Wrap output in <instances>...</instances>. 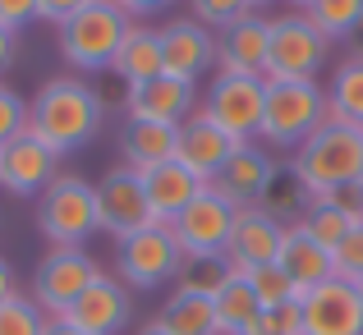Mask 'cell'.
<instances>
[{
  "instance_id": "ba28073f",
  "label": "cell",
  "mask_w": 363,
  "mask_h": 335,
  "mask_svg": "<svg viewBox=\"0 0 363 335\" xmlns=\"http://www.w3.org/2000/svg\"><path fill=\"white\" fill-rule=\"evenodd\" d=\"M116 271L129 290H157V285L175 280L184 271V253H179L170 225H147L116 244Z\"/></svg>"
},
{
  "instance_id": "74e56055",
  "label": "cell",
  "mask_w": 363,
  "mask_h": 335,
  "mask_svg": "<svg viewBox=\"0 0 363 335\" xmlns=\"http://www.w3.org/2000/svg\"><path fill=\"white\" fill-rule=\"evenodd\" d=\"M92 0H37V18H46V23H55V28H65L79 9H88Z\"/></svg>"
},
{
  "instance_id": "4316f807",
  "label": "cell",
  "mask_w": 363,
  "mask_h": 335,
  "mask_svg": "<svg viewBox=\"0 0 363 335\" xmlns=\"http://www.w3.org/2000/svg\"><path fill=\"white\" fill-rule=\"evenodd\" d=\"M327 120L363 129V51L345 55V60L336 64V79H331V88H327Z\"/></svg>"
},
{
  "instance_id": "d4e9b609",
  "label": "cell",
  "mask_w": 363,
  "mask_h": 335,
  "mask_svg": "<svg viewBox=\"0 0 363 335\" xmlns=\"http://www.w3.org/2000/svg\"><path fill=\"white\" fill-rule=\"evenodd\" d=\"M212 308H216V335H244L262 317V303H257L253 285H248V271H230L225 266V280L216 285Z\"/></svg>"
},
{
  "instance_id": "1f68e13d",
  "label": "cell",
  "mask_w": 363,
  "mask_h": 335,
  "mask_svg": "<svg viewBox=\"0 0 363 335\" xmlns=\"http://www.w3.org/2000/svg\"><path fill=\"white\" fill-rule=\"evenodd\" d=\"M42 327H46V312L28 294L14 290L0 303V335H42Z\"/></svg>"
},
{
  "instance_id": "e0dca14e",
  "label": "cell",
  "mask_w": 363,
  "mask_h": 335,
  "mask_svg": "<svg viewBox=\"0 0 363 335\" xmlns=\"http://www.w3.org/2000/svg\"><path fill=\"white\" fill-rule=\"evenodd\" d=\"M129 312H133L129 285L101 271L97 280L79 294V303L65 312V322H69V327H79L83 335H120L124 322H129Z\"/></svg>"
},
{
  "instance_id": "ffe728a7",
  "label": "cell",
  "mask_w": 363,
  "mask_h": 335,
  "mask_svg": "<svg viewBox=\"0 0 363 335\" xmlns=\"http://www.w3.org/2000/svg\"><path fill=\"white\" fill-rule=\"evenodd\" d=\"M198 106V83L170 79V74H157L152 83H138L124 97V110L129 120H152V124H184Z\"/></svg>"
},
{
  "instance_id": "8d00e7d4",
  "label": "cell",
  "mask_w": 363,
  "mask_h": 335,
  "mask_svg": "<svg viewBox=\"0 0 363 335\" xmlns=\"http://www.w3.org/2000/svg\"><path fill=\"white\" fill-rule=\"evenodd\" d=\"M184 280H179V290H194V294H216V285L225 280V262L216 257V262H184Z\"/></svg>"
},
{
  "instance_id": "7c38bea8",
  "label": "cell",
  "mask_w": 363,
  "mask_h": 335,
  "mask_svg": "<svg viewBox=\"0 0 363 335\" xmlns=\"http://www.w3.org/2000/svg\"><path fill=\"white\" fill-rule=\"evenodd\" d=\"M299 308H303V335H363L359 290L340 276L313 285L299 299Z\"/></svg>"
},
{
  "instance_id": "5bb4252c",
  "label": "cell",
  "mask_w": 363,
  "mask_h": 335,
  "mask_svg": "<svg viewBox=\"0 0 363 335\" xmlns=\"http://www.w3.org/2000/svg\"><path fill=\"white\" fill-rule=\"evenodd\" d=\"M276 170H281V161L267 157L262 142H240V147H235V157L225 161V170L207 188H212L216 198H225V203L240 212V207H257V203H262V193L272 188Z\"/></svg>"
},
{
  "instance_id": "7402d4cb",
  "label": "cell",
  "mask_w": 363,
  "mask_h": 335,
  "mask_svg": "<svg viewBox=\"0 0 363 335\" xmlns=\"http://www.w3.org/2000/svg\"><path fill=\"white\" fill-rule=\"evenodd\" d=\"M276 266H285V276L299 285V294H308L313 285H322V280H331V276H336V271H331V248H322L299 221L285 225L281 253H276Z\"/></svg>"
},
{
  "instance_id": "7dc6e473",
  "label": "cell",
  "mask_w": 363,
  "mask_h": 335,
  "mask_svg": "<svg viewBox=\"0 0 363 335\" xmlns=\"http://www.w3.org/2000/svg\"><path fill=\"white\" fill-rule=\"evenodd\" d=\"M354 37H359V42H363V23H359V28H354ZM359 51H363V46H359Z\"/></svg>"
},
{
  "instance_id": "44dd1931",
  "label": "cell",
  "mask_w": 363,
  "mask_h": 335,
  "mask_svg": "<svg viewBox=\"0 0 363 335\" xmlns=\"http://www.w3.org/2000/svg\"><path fill=\"white\" fill-rule=\"evenodd\" d=\"M138 179H143V193H147V207H152V221L157 225H170L207 188L203 179L189 175L179 161H161V166H152V170H138Z\"/></svg>"
},
{
  "instance_id": "4fadbf2b",
  "label": "cell",
  "mask_w": 363,
  "mask_h": 335,
  "mask_svg": "<svg viewBox=\"0 0 363 335\" xmlns=\"http://www.w3.org/2000/svg\"><path fill=\"white\" fill-rule=\"evenodd\" d=\"M216 64V33L198 18H170L161 28V74L198 83Z\"/></svg>"
},
{
  "instance_id": "603a6c76",
  "label": "cell",
  "mask_w": 363,
  "mask_h": 335,
  "mask_svg": "<svg viewBox=\"0 0 363 335\" xmlns=\"http://www.w3.org/2000/svg\"><path fill=\"white\" fill-rule=\"evenodd\" d=\"M111 74H116L120 83H129V88L157 79V74H161V28L129 23V33H124L116 60H111Z\"/></svg>"
},
{
  "instance_id": "f1b7e54d",
  "label": "cell",
  "mask_w": 363,
  "mask_h": 335,
  "mask_svg": "<svg viewBox=\"0 0 363 335\" xmlns=\"http://www.w3.org/2000/svg\"><path fill=\"white\" fill-rule=\"evenodd\" d=\"M257 207H262L267 216H276L281 225H294L303 212H308V188L294 179L290 166H281V170H276V179H272V188L262 193V203H257Z\"/></svg>"
},
{
  "instance_id": "277c9868",
  "label": "cell",
  "mask_w": 363,
  "mask_h": 335,
  "mask_svg": "<svg viewBox=\"0 0 363 335\" xmlns=\"http://www.w3.org/2000/svg\"><path fill=\"white\" fill-rule=\"evenodd\" d=\"M37 234L51 248H83L88 234H97V184L60 170L37 207Z\"/></svg>"
},
{
  "instance_id": "836d02e7",
  "label": "cell",
  "mask_w": 363,
  "mask_h": 335,
  "mask_svg": "<svg viewBox=\"0 0 363 335\" xmlns=\"http://www.w3.org/2000/svg\"><path fill=\"white\" fill-rule=\"evenodd\" d=\"M244 335H303V308H299V299L281 303V308H262V317H257Z\"/></svg>"
},
{
  "instance_id": "3957f363",
  "label": "cell",
  "mask_w": 363,
  "mask_h": 335,
  "mask_svg": "<svg viewBox=\"0 0 363 335\" xmlns=\"http://www.w3.org/2000/svg\"><path fill=\"white\" fill-rule=\"evenodd\" d=\"M322 124H327V88H322L318 79H294V83H272L267 79L262 133H257L262 147L299 152Z\"/></svg>"
},
{
  "instance_id": "52a82bcc",
  "label": "cell",
  "mask_w": 363,
  "mask_h": 335,
  "mask_svg": "<svg viewBox=\"0 0 363 335\" xmlns=\"http://www.w3.org/2000/svg\"><path fill=\"white\" fill-rule=\"evenodd\" d=\"M262 106H267V79H244V74H216L203 97V115L216 129L230 133L235 142H257Z\"/></svg>"
},
{
  "instance_id": "b9f144b4",
  "label": "cell",
  "mask_w": 363,
  "mask_h": 335,
  "mask_svg": "<svg viewBox=\"0 0 363 335\" xmlns=\"http://www.w3.org/2000/svg\"><path fill=\"white\" fill-rule=\"evenodd\" d=\"M42 335H83V331H79V327H69V322H65V317H46Z\"/></svg>"
},
{
  "instance_id": "5b68a950",
  "label": "cell",
  "mask_w": 363,
  "mask_h": 335,
  "mask_svg": "<svg viewBox=\"0 0 363 335\" xmlns=\"http://www.w3.org/2000/svg\"><path fill=\"white\" fill-rule=\"evenodd\" d=\"M331 60V42L318 33L303 9H285L272 14V33H267V74L272 83H294V79H318L322 64Z\"/></svg>"
},
{
  "instance_id": "7bdbcfd3",
  "label": "cell",
  "mask_w": 363,
  "mask_h": 335,
  "mask_svg": "<svg viewBox=\"0 0 363 335\" xmlns=\"http://www.w3.org/2000/svg\"><path fill=\"white\" fill-rule=\"evenodd\" d=\"M9 294H14V266H9L5 257H0V303H5Z\"/></svg>"
},
{
  "instance_id": "ab89813d",
  "label": "cell",
  "mask_w": 363,
  "mask_h": 335,
  "mask_svg": "<svg viewBox=\"0 0 363 335\" xmlns=\"http://www.w3.org/2000/svg\"><path fill=\"white\" fill-rule=\"evenodd\" d=\"M116 5L124 9V14L138 23V18H147V14H157V9H166V5H175V0H116Z\"/></svg>"
},
{
  "instance_id": "f6af8a7d",
  "label": "cell",
  "mask_w": 363,
  "mask_h": 335,
  "mask_svg": "<svg viewBox=\"0 0 363 335\" xmlns=\"http://www.w3.org/2000/svg\"><path fill=\"white\" fill-rule=\"evenodd\" d=\"M285 5H290V9H308L313 0H285Z\"/></svg>"
},
{
  "instance_id": "7a4b0ae2",
  "label": "cell",
  "mask_w": 363,
  "mask_h": 335,
  "mask_svg": "<svg viewBox=\"0 0 363 335\" xmlns=\"http://www.w3.org/2000/svg\"><path fill=\"white\" fill-rule=\"evenodd\" d=\"M285 166L294 170V179H299L303 188H308V198L363 184V129L327 120Z\"/></svg>"
},
{
  "instance_id": "9a60e30c",
  "label": "cell",
  "mask_w": 363,
  "mask_h": 335,
  "mask_svg": "<svg viewBox=\"0 0 363 335\" xmlns=\"http://www.w3.org/2000/svg\"><path fill=\"white\" fill-rule=\"evenodd\" d=\"M55 175H60V152H51L33 133H23L9 147H0V188L5 193H14V198L46 193Z\"/></svg>"
},
{
  "instance_id": "60d3db41",
  "label": "cell",
  "mask_w": 363,
  "mask_h": 335,
  "mask_svg": "<svg viewBox=\"0 0 363 335\" xmlns=\"http://www.w3.org/2000/svg\"><path fill=\"white\" fill-rule=\"evenodd\" d=\"M18 60V33H9V28H0V79L9 74V64Z\"/></svg>"
},
{
  "instance_id": "8fae6325",
  "label": "cell",
  "mask_w": 363,
  "mask_h": 335,
  "mask_svg": "<svg viewBox=\"0 0 363 335\" xmlns=\"http://www.w3.org/2000/svg\"><path fill=\"white\" fill-rule=\"evenodd\" d=\"M157 225L152 221L147 193H143V179L133 166H111L106 175L97 179V234H111L116 244H124L129 234Z\"/></svg>"
},
{
  "instance_id": "bcb514c9",
  "label": "cell",
  "mask_w": 363,
  "mask_h": 335,
  "mask_svg": "<svg viewBox=\"0 0 363 335\" xmlns=\"http://www.w3.org/2000/svg\"><path fill=\"white\" fill-rule=\"evenodd\" d=\"M248 5H253V9H262V5H272V0H248Z\"/></svg>"
},
{
  "instance_id": "ac0fdd59",
  "label": "cell",
  "mask_w": 363,
  "mask_h": 335,
  "mask_svg": "<svg viewBox=\"0 0 363 335\" xmlns=\"http://www.w3.org/2000/svg\"><path fill=\"white\" fill-rule=\"evenodd\" d=\"M281 234H285V225L276 221V216H267L262 207H240L221 262L230 266V271H257V266L276 262V253H281Z\"/></svg>"
},
{
  "instance_id": "e575fe53",
  "label": "cell",
  "mask_w": 363,
  "mask_h": 335,
  "mask_svg": "<svg viewBox=\"0 0 363 335\" xmlns=\"http://www.w3.org/2000/svg\"><path fill=\"white\" fill-rule=\"evenodd\" d=\"M23 133H28V101L9 83H0V147H9Z\"/></svg>"
},
{
  "instance_id": "f546056e",
  "label": "cell",
  "mask_w": 363,
  "mask_h": 335,
  "mask_svg": "<svg viewBox=\"0 0 363 335\" xmlns=\"http://www.w3.org/2000/svg\"><path fill=\"white\" fill-rule=\"evenodd\" d=\"M303 14L318 23L327 42H340V37H354V28L363 23V0H313Z\"/></svg>"
},
{
  "instance_id": "d6a6232c",
  "label": "cell",
  "mask_w": 363,
  "mask_h": 335,
  "mask_svg": "<svg viewBox=\"0 0 363 335\" xmlns=\"http://www.w3.org/2000/svg\"><path fill=\"white\" fill-rule=\"evenodd\" d=\"M244 14H253L248 0H189V18H198L212 33H225L230 23H240Z\"/></svg>"
},
{
  "instance_id": "c3c4849f",
  "label": "cell",
  "mask_w": 363,
  "mask_h": 335,
  "mask_svg": "<svg viewBox=\"0 0 363 335\" xmlns=\"http://www.w3.org/2000/svg\"><path fill=\"white\" fill-rule=\"evenodd\" d=\"M354 290H359V303H363V280H354Z\"/></svg>"
},
{
  "instance_id": "d6986e66",
  "label": "cell",
  "mask_w": 363,
  "mask_h": 335,
  "mask_svg": "<svg viewBox=\"0 0 363 335\" xmlns=\"http://www.w3.org/2000/svg\"><path fill=\"white\" fill-rule=\"evenodd\" d=\"M267 33L272 18L267 14H244L225 33H216V74H244V79H262L267 74Z\"/></svg>"
},
{
  "instance_id": "ee69618b",
  "label": "cell",
  "mask_w": 363,
  "mask_h": 335,
  "mask_svg": "<svg viewBox=\"0 0 363 335\" xmlns=\"http://www.w3.org/2000/svg\"><path fill=\"white\" fill-rule=\"evenodd\" d=\"M138 335H166V331H161V327H157V322H147V327H143Z\"/></svg>"
},
{
  "instance_id": "9c48e42d",
  "label": "cell",
  "mask_w": 363,
  "mask_h": 335,
  "mask_svg": "<svg viewBox=\"0 0 363 335\" xmlns=\"http://www.w3.org/2000/svg\"><path fill=\"white\" fill-rule=\"evenodd\" d=\"M97 276H101V262L88 253V248H51V253L37 262L33 303L46 312V317H65Z\"/></svg>"
},
{
  "instance_id": "d590c367",
  "label": "cell",
  "mask_w": 363,
  "mask_h": 335,
  "mask_svg": "<svg viewBox=\"0 0 363 335\" xmlns=\"http://www.w3.org/2000/svg\"><path fill=\"white\" fill-rule=\"evenodd\" d=\"M331 271H336L340 280H350V285L363 280V225H354L336 248H331Z\"/></svg>"
},
{
  "instance_id": "30bf717a",
  "label": "cell",
  "mask_w": 363,
  "mask_h": 335,
  "mask_svg": "<svg viewBox=\"0 0 363 335\" xmlns=\"http://www.w3.org/2000/svg\"><path fill=\"white\" fill-rule=\"evenodd\" d=\"M230 229H235V207L225 203V198H216L212 188H203V193L170 221V234H175L184 262H216V257H225Z\"/></svg>"
},
{
  "instance_id": "2e32d148",
  "label": "cell",
  "mask_w": 363,
  "mask_h": 335,
  "mask_svg": "<svg viewBox=\"0 0 363 335\" xmlns=\"http://www.w3.org/2000/svg\"><path fill=\"white\" fill-rule=\"evenodd\" d=\"M235 147H240V142H235L225 129H216V124L203 115V106H198V110L189 115L184 124H179V138H175V161L189 170V175H198L203 184H212V179L225 170V161L235 157Z\"/></svg>"
},
{
  "instance_id": "f35d334b",
  "label": "cell",
  "mask_w": 363,
  "mask_h": 335,
  "mask_svg": "<svg viewBox=\"0 0 363 335\" xmlns=\"http://www.w3.org/2000/svg\"><path fill=\"white\" fill-rule=\"evenodd\" d=\"M37 18V0H0V28L23 33V23Z\"/></svg>"
},
{
  "instance_id": "cb8c5ba5",
  "label": "cell",
  "mask_w": 363,
  "mask_h": 335,
  "mask_svg": "<svg viewBox=\"0 0 363 335\" xmlns=\"http://www.w3.org/2000/svg\"><path fill=\"white\" fill-rule=\"evenodd\" d=\"M175 138L179 124H152V120H129L120 129V157L133 170H152L161 161H175Z\"/></svg>"
},
{
  "instance_id": "6da1fadb",
  "label": "cell",
  "mask_w": 363,
  "mask_h": 335,
  "mask_svg": "<svg viewBox=\"0 0 363 335\" xmlns=\"http://www.w3.org/2000/svg\"><path fill=\"white\" fill-rule=\"evenodd\" d=\"M97 129H101V97L88 83L69 79V74L46 79L37 88V97L28 101V133L42 138L60 157H69L83 142H92Z\"/></svg>"
},
{
  "instance_id": "83f0119b",
  "label": "cell",
  "mask_w": 363,
  "mask_h": 335,
  "mask_svg": "<svg viewBox=\"0 0 363 335\" xmlns=\"http://www.w3.org/2000/svg\"><path fill=\"white\" fill-rule=\"evenodd\" d=\"M299 225L308 229V234L318 239L322 248H336L340 239H345L354 225H363V221H354L350 212H340V207L331 203V193H313V198H308V212L299 216Z\"/></svg>"
},
{
  "instance_id": "484cf974",
  "label": "cell",
  "mask_w": 363,
  "mask_h": 335,
  "mask_svg": "<svg viewBox=\"0 0 363 335\" xmlns=\"http://www.w3.org/2000/svg\"><path fill=\"white\" fill-rule=\"evenodd\" d=\"M166 335H216V308H212V294H194V290H175L166 303H161L157 317Z\"/></svg>"
},
{
  "instance_id": "8992f818",
  "label": "cell",
  "mask_w": 363,
  "mask_h": 335,
  "mask_svg": "<svg viewBox=\"0 0 363 335\" xmlns=\"http://www.w3.org/2000/svg\"><path fill=\"white\" fill-rule=\"evenodd\" d=\"M129 23L133 18L124 14L116 0H92L88 9H79V14L60 28V55L83 74L111 69L124 33H129Z\"/></svg>"
},
{
  "instance_id": "681fc988",
  "label": "cell",
  "mask_w": 363,
  "mask_h": 335,
  "mask_svg": "<svg viewBox=\"0 0 363 335\" xmlns=\"http://www.w3.org/2000/svg\"><path fill=\"white\" fill-rule=\"evenodd\" d=\"M359 188H363V184H359Z\"/></svg>"
},
{
  "instance_id": "4dcf8cb0",
  "label": "cell",
  "mask_w": 363,
  "mask_h": 335,
  "mask_svg": "<svg viewBox=\"0 0 363 335\" xmlns=\"http://www.w3.org/2000/svg\"><path fill=\"white\" fill-rule=\"evenodd\" d=\"M248 285H253V294H257V303H262V308H281V303L303 299L299 285H294L290 276H285V266H276V262H267V266H257V271H248Z\"/></svg>"
}]
</instances>
